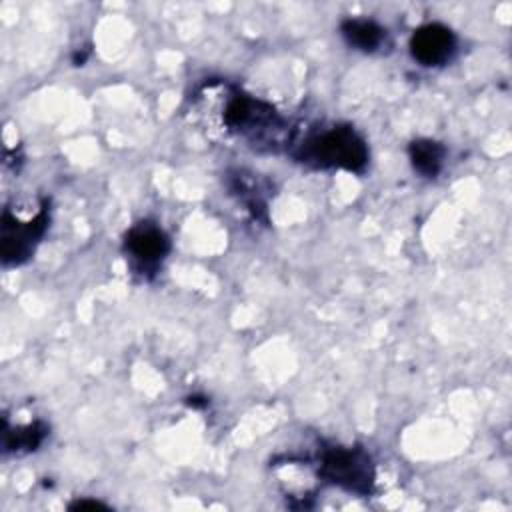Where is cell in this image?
<instances>
[{
    "mask_svg": "<svg viewBox=\"0 0 512 512\" xmlns=\"http://www.w3.org/2000/svg\"><path fill=\"white\" fill-rule=\"evenodd\" d=\"M222 124L226 130L246 136L254 146H266L270 150L280 144L284 130L282 118L272 106L246 94H232L226 98Z\"/></svg>",
    "mask_w": 512,
    "mask_h": 512,
    "instance_id": "6da1fadb",
    "label": "cell"
},
{
    "mask_svg": "<svg viewBox=\"0 0 512 512\" xmlns=\"http://www.w3.org/2000/svg\"><path fill=\"white\" fill-rule=\"evenodd\" d=\"M300 158L322 168L360 172L368 162V150L364 140L350 126H334L308 138L302 144Z\"/></svg>",
    "mask_w": 512,
    "mask_h": 512,
    "instance_id": "7a4b0ae2",
    "label": "cell"
},
{
    "mask_svg": "<svg viewBox=\"0 0 512 512\" xmlns=\"http://www.w3.org/2000/svg\"><path fill=\"white\" fill-rule=\"evenodd\" d=\"M320 474L332 484L356 494H368L374 486L372 460L360 448L326 450L320 460Z\"/></svg>",
    "mask_w": 512,
    "mask_h": 512,
    "instance_id": "3957f363",
    "label": "cell"
},
{
    "mask_svg": "<svg viewBox=\"0 0 512 512\" xmlns=\"http://www.w3.org/2000/svg\"><path fill=\"white\" fill-rule=\"evenodd\" d=\"M48 224L46 210L42 208L34 218L22 222L8 210L2 216V260L6 264H20L32 252L42 238Z\"/></svg>",
    "mask_w": 512,
    "mask_h": 512,
    "instance_id": "277c9868",
    "label": "cell"
},
{
    "mask_svg": "<svg viewBox=\"0 0 512 512\" xmlns=\"http://www.w3.org/2000/svg\"><path fill=\"white\" fill-rule=\"evenodd\" d=\"M456 48V38L442 24H424L410 38L412 56L424 66H440L450 60Z\"/></svg>",
    "mask_w": 512,
    "mask_h": 512,
    "instance_id": "5b68a950",
    "label": "cell"
},
{
    "mask_svg": "<svg viewBox=\"0 0 512 512\" xmlns=\"http://www.w3.org/2000/svg\"><path fill=\"white\" fill-rule=\"evenodd\" d=\"M168 248L166 234L150 222H140L126 234V250L144 266H156L166 256Z\"/></svg>",
    "mask_w": 512,
    "mask_h": 512,
    "instance_id": "8992f818",
    "label": "cell"
},
{
    "mask_svg": "<svg viewBox=\"0 0 512 512\" xmlns=\"http://www.w3.org/2000/svg\"><path fill=\"white\" fill-rule=\"evenodd\" d=\"M340 32L344 40L362 52H374L382 46L386 38V30L378 26L374 20L364 18H348L340 24Z\"/></svg>",
    "mask_w": 512,
    "mask_h": 512,
    "instance_id": "52a82bcc",
    "label": "cell"
},
{
    "mask_svg": "<svg viewBox=\"0 0 512 512\" xmlns=\"http://www.w3.org/2000/svg\"><path fill=\"white\" fill-rule=\"evenodd\" d=\"M444 154H446L444 146L440 142H434L428 138L414 140L408 146L410 162H412L414 170H418L422 176H436L442 168Z\"/></svg>",
    "mask_w": 512,
    "mask_h": 512,
    "instance_id": "ba28073f",
    "label": "cell"
},
{
    "mask_svg": "<svg viewBox=\"0 0 512 512\" xmlns=\"http://www.w3.org/2000/svg\"><path fill=\"white\" fill-rule=\"evenodd\" d=\"M48 430L44 424L34 422L28 424L24 428H16L14 432H4V450H12V452H28L34 450L42 444V440L46 438Z\"/></svg>",
    "mask_w": 512,
    "mask_h": 512,
    "instance_id": "9c48e42d",
    "label": "cell"
},
{
    "mask_svg": "<svg viewBox=\"0 0 512 512\" xmlns=\"http://www.w3.org/2000/svg\"><path fill=\"white\" fill-rule=\"evenodd\" d=\"M72 510H98V508H106V504L98 502V500H78L74 504H70Z\"/></svg>",
    "mask_w": 512,
    "mask_h": 512,
    "instance_id": "30bf717a",
    "label": "cell"
}]
</instances>
